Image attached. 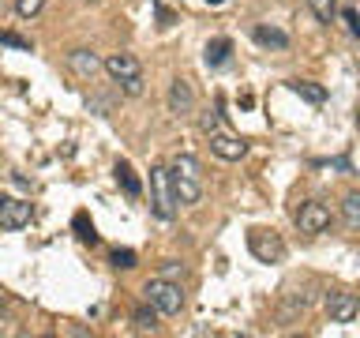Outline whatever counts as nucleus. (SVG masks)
Returning a JSON list of instances; mask_svg holds the SVG:
<instances>
[{
    "label": "nucleus",
    "mask_w": 360,
    "mask_h": 338,
    "mask_svg": "<svg viewBox=\"0 0 360 338\" xmlns=\"http://www.w3.org/2000/svg\"><path fill=\"white\" fill-rule=\"evenodd\" d=\"M105 72L117 79H131V75H143V68H139V61H135L131 53H112V56H105Z\"/></svg>",
    "instance_id": "nucleus-10"
},
{
    "label": "nucleus",
    "mask_w": 360,
    "mask_h": 338,
    "mask_svg": "<svg viewBox=\"0 0 360 338\" xmlns=\"http://www.w3.org/2000/svg\"><path fill=\"white\" fill-rule=\"evenodd\" d=\"M75 230H79V237H83V241H90V244H94V241H98V233H94V225H86V214H79V218H75Z\"/></svg>",
    "instance_id": "nucleus-24"
},
{
    "label": "nucleus",
    "mask_w": 360,
    "mask_h": 338,
    "mask_svg": "<svg viewBox=\"0 0 360 338\" xmlns=\"http://www.w3.org/2000/svg\"><path fill=\"white\" fill-rule=\"evenodd\" d=\"M210 151L218 154L221 162H240V158L248 154V143L236 139V135H229V132H214L210 135Z\"/></svg>",
    "instance_id": "nucleus-7"
},
{
    "label": "nucleus",
    "mask_w": 360,
    "mask_h": 338,
    "mask_svg": "<svg viewBox=\"0 0 360 338\" xmlns=\"http://www.w3.org/2000/svg\"><path fill=\"white\" fill-rule=\"evenodd\" d=\"M158 19H162V27H173V11H169V8H158Z\"/></svg>",
    "instance_id": "nucleus-28"
},
{
    "label": "nucleus",
    "mask_w": 360,
    "mask_h": 338,
    "mask_svg": "<svg viewBox=\"0 0 360 338\" xmlns=\"http://www.w3.org/2000/svg\"><path fill=\"white\" fill-rule=\"evenodd\" d=\"M0 42H4V45H15V49H27V53H30V42H27V38H19V34H11V30H4V34H0Z\"/></svg>",
    "instance_id": "nucleus-26"
},
{
    "label": "nucleus",
    "mask_w": 360,
    "mask_h": 338,
    "mask_svg": "<svg viewBox=\"0 0 360 338\" xmlns=\"http://www.w3.org/2000/svg\"><path fill=\"white\" fill-rule=\"evenodd\" d=\"M326 225H330V207H326V203L308 199V203H304V207L297 211V230H300V233L315 237V233H323Z\"/></svg>",
    "instance_id": "nucleus-4"
},
{
    "label": "nucleus",
    "mask_w": 360,
    "mask_h": 338,
    "mask_svg": "<svg viewBox=\"0 0 360 338\" xmlns=\"http://www.w3.org/2000/svg\"><path fill=\"white\" fill-rule=\"evenodd\" d=\"M41 8H45V0H15V11H19L22 19H34Z\"/></svg>",
    "instance_id": "nucleus-21"
},
{
    "label": "nucleus",
    "mask_w": 360,
    "mask_h": 338,
    "mask_svg": "<svg viewBox=\"0 0 360 338\" xmlns=\"http://www.w3.org/2000/svg\"><path fill=\"white\" fill-rule=\"evenodd\" d=\"M180 270H184V267H180V263H165V267H162V278H176Z\"/></svg>",
    "instance_id": "nucleus-27"
},
{
    "label": "nucleus",
    "mask_w": 360,
    "mask_h": 338,
    "mask_svg": "<svg viewBox=\"0 0 360 338\" xmlns=\"http://www.w3.org/2000/svg\"><path fill=\"white\" fill-rule=\"evenodd\" d=\"M117 180L124 184V192H128V196H139V192H143L139 177L131 173V165H128V162H120V165H117Z\"/></svg>",
    "instance_id": "nucleus-16"
},
{
    "label": "nucleus",
    "mask_w": 360,
    "mask_h": 338,
    "mask_svg": "<svg viewBox=\"0 0 360 338\" xmlns=\"http://www.w3.org/2000/svg\"><path fill=\"white\" fill-rule=\"evenodd\" d=\"M191 109H195V90H191V83L188 79H173V87H169V113L188 117Z\"/></svg>",
    "instance_id": "nucleus-8"
},
{
    "label": "nucleus",
    "mask_w": 360,
    "mask_h": 338,
    "mask_svg": "<svg viewBox=\"0 0 360 338\" xmlns=\"http://www.w3.org/2000/svg\"><path fill=\"white\" fill-rule=\"evenodd\" d=\"M30 218H34V207L27 199L0 196V225L4 230H22V225H30Z\"/></svg>",
    "instance_id": "nucleus-6"
},
{
    "label": "nucleus",
    "mask_w": 360,
    "mask_h": 338,
    "mask_svg": "<svg viewBox=\"0 0 360 338\" xmlns=\"http://www.w3.org/2000/svg\"><path fill=\"white\" fill-rule=\"evenodd\" d=\"M0 308H4V297H0Z\"/></svg>",
    "instance_id": "nucleus-31"
},
{
    "label": "nucleus",
    "mask_w": 360,
    "mask_h": 338,
    "mask_svg": "<svg viewBox=\"0 0 360 338\" xmlns=\"http://www.w3.org/2000/svg\"><path fill=\"white\" fill-rule=\"evenodd\" d=\"M342 214H345V222L353 225V230H360V192H349V196H345Z\"/></svg>",
    "instance_id": "nucleus-17"
},
{
    "label": "nucleus",
    "mask_w": 360,
    "mask_h": 338,
    "mask_svg": "<svg viewBox=\"0 0 360 338\" xmlns=\"http://www.w3.org/2000/svg\"><path fill=\"white\" fill-rule=\"evenodd\" d=\"M248 248H252V256L259 259V263H278V259L285 256L281 237L270 233V230H252L248 233Z\"/></svg>",
    "instance_id": "nucleus-3"
},
{
    "label": "nucleus",
    "mask_w": 360,
    "mask_h": 338,
    "mask_svg": "<svg viewBox=\"0 0 360 338\" xmlns=\"http://www.w3.org/2000/svg\"><path fill=\"white\" fill-rule=\"evenodd\" d=\"M342 19H345L349 34H353V38H360V11H356V8H345V11H342Z\"/></svg>",
    "instance_id": "nucleus-23"
},
{
    "label": "nucleus",
    "mask_w": 360,
    "mask_h": 338,
    "mask_svg": "<svg viewBox=\"0 0 360 338\" xmlns=\"http://www.w3.org/2000/svg\"><path fill=\"white\" fill-rule=\"evenodd\" d=\"M158 315H162V312H158L154 304H150V308H139V312L131 315L135 331H158Z\"/></svg>",
    "instance_id": "nucleus-15"
},
{
    "label": "nucleus",
    "mask_w": 360,
    "mask_h": 338,
    "mask_svg": "<svg viewBox=\"0 0 360 338\" xmlns=\"http://www.w3.org/2000/svg\"><path fill=\"white\" fill-rule=\"evenodd\" d=\"M169 173H173V169H169ZM173 196H176L180 207H195V203L202 199L199 177H180V173H173Z\"/></svg>",
    "instance_id": "nucleus-9"
},
{
    "label": "nucleus",
    "mask_w": 360,
    "mask_h": 338,
    "mask_svg": "<svg viewBox=\"0 0 360 338\" xmlns=\"http://www.w3.org/2000/svg\"><path fill=\"white\" fill-rule=\"evenodd\" d=\"M308 4H311V11H315V19H319V23H334V15H338L334 0H308Z\"/></svg>",
    "instance_id": "nucleus-19"
},
{
    "label": "nucleus",
    "mask_w": 360,
    "mask_h": 338,
    "mask_svg": "<svg viewBox=\"0 0 360 338\" xmlns=\"http://www.w3.org/2000/svg\"><path fill=\"white\" fill-rule=\"evenodd\" d=\"M304 101H311V106H319V101H326V90L323 87H315V83H289Z\"/></svg>",
    "instance_id": "nucleus-18"
},
{
    "label": "nucleus",
    "mask_w": 360,
    "mask_h": 338,
    "mask_svg": "<svg viewBox=\"0 0 360 338\" xmlns=\"http://www.w3.org/2000/svg\"><path fill=\"white\" fill-rule=\"evenodd\" d=\"M207 4H225V0H207Z\"/></svg>",
    "instance_id": "nucleus-29"
},
{
    "label": "nucleus",
    "mask_w": 360,
    "mask_h": 338,
    "mask_svg": "<svg viewBox=\"0 0 360 338\" xmlns=\"http://www.w3.org/2000/svg\"><path fill=\"white\" fill-rule=\"evenodd\" d=\"M112 267L131 270V267H135V252H131V248H117V252H112Z\"/></svg>",
    "instance_id": "nucleus-22"
},
{
    "label": "nucleus",
    "mask_w": 360,
    "mask_h": 338,
    "mask_svg": "<svg viewBox=\"0 0 360 338\" xmlns=\"http://www.w3.org/2000/svg\"><path fill=\"white\" fill-rule=\"evenodd\" d=\"M229 49H233L229 38H214V42H207V64H210V68L225 64V61H229Z\"/></svg>",
    "instance_id": "nucleus-13"
},
{
    "label": "nucleus",
    "mask_w": 360,
    "mask_h": 338,
    "mask_svg": "<svg viewBox=\"0 0 360 338\" xmlns=\"http://www.w3.org/2000/svg\"><path fill=\"white\" fill-rule=\"evenodd\" d=\"M150 203H154V214L162 222L173 218L176 211V196H173V173L165 165H154L150 169Z\"/></svg>",
    "instance_id": "nucleus-2"
},
{
    "label": "nucleus",
    "mask_w": 360,
    "mask_h": 338,
    "mask_svg": "<svg viewBox=\"0 0 360 338\" xmlns=\"http://www.w3.org/2000/svg\"><path fill=\"white\" fill-rule=\"evenodd\" d=\"M0 297H4V289H0Z\"/></svg>",
    "instance_id": "nucleus-32"
},
{
    "label": "nucleus",
    "mask_w": 360,
    "mask_h": 338,
    "mask_svg": "<svg viewBox=\"0 0 360 338\" xmlns=\"http://www.w3.org/2000/svg\"><path fill=\"white\" fill-rule=\"evenodd\" d=\"M143 293H146V301H150L162 315H176L180 308H184V293H180V286H176L173 278H162V275H158V278L146 282Z\"/></svg>",
    "instance_id": "nucleus-1"
},
{
    "label": "nucleus",
    "mask_w": 360,
    "mask_h": 338,
    "mask_svg": "<svg viewBox=\"0 0 360 338\" xmlns=\"http://www.w3.org/2000/svg\"><path fill=\"white\" fill-rule=\"evenodd\" d=\"M173 173H180V177H202V165H199V158H191V154H176L173 158Z\"/></svg>",
    "instance_id": "nucleus-14"
},
{
    "label": "nucleus",
    "mask_w": 360,
    "mask_h": 338,
    "mask_svg": "<svg viewBox=\"0 0 360 338\" xmlns=\"http://www.w3.org/2000/svg\"><path fill=\"white\" fill-rule=\"evenodd\" d=\"M68 64H72V72L83 75V79H94L98 68H105L90 49H72V53H68Z\"/></svg>",
    "instance_id": "nucleus-11"
},
{
    "label": "nucleus",
    "mask_w": 360,
    "mask_h": 338,
    "mask_svg": "<svg viewBox=\"0 0 360 338\" xmlns=\"http://www.w3.org/2000/svg\"><path fill=\"white\" fill-rule=\"evenodd\" d=\"M356 128H360V109H356Z\"/></svg>",
    "instance_id": "nucleus-30"
},
{
    "label": "nucleus",
    "mask_w": 360,
    "mask_h": 338,
    "mask_svg": "<svg viewBox=\"0 0 360 338\" xmlns=\"http://www.w3.org/2000/svg\"><path fill=\"white\" fill-rule=\"evenodd\" d=\"M199 128L207 132V135H214V132H221V117H218V109H207L199 117Z\"/></svg>",
    "instance_id": "nucleus-20"
},
{
    "label": "nucleus",
    "mask_w": 360,
    "mask_h": 338,
    "mask_svg": "<svg viewBox=\"0 0 360 338\" xmlns=\"http://www.w3.org/2000/svg\"><path fill=\"white\" fill-rule=\"evenodd\" d=\"M120 87H124V94H143V75H131V79H120Z\"/></svg>",
    "instance_id": "nucleus-25"
},
{
    "label": "nucleus",
    "mask_w": 360,
    "mask_h": 338,
    "mask_svg": "<svg viewBox=\"0 0 360 338\" xmlns=\"http://www.w3.org/2000/svg\"><path fill=\"white\" fill-rule=\"evenodd\" d=\"M252 38L259 45H270V49H285V45H289V34L285 30H274V27H255Z\"/></svg>",
    "instance_id": "nucleus-12"
},
{
    "label": "nucleus",
    "mask_w": 360,
    "mask_h": 338,
    "mask_svg": "<svg viewBox=\"0 0 360 338\" xmlns=\"http://www.w3.org/2000/svg\"><path fill=\"white\" fill-rule=\"evenodd\" d=\"M326 315H330V323H353L356 315H360L356 293H345V289L326 293Z\"/></svg>",
    "instance_id": "nucleus-5"
}]
</instances>
